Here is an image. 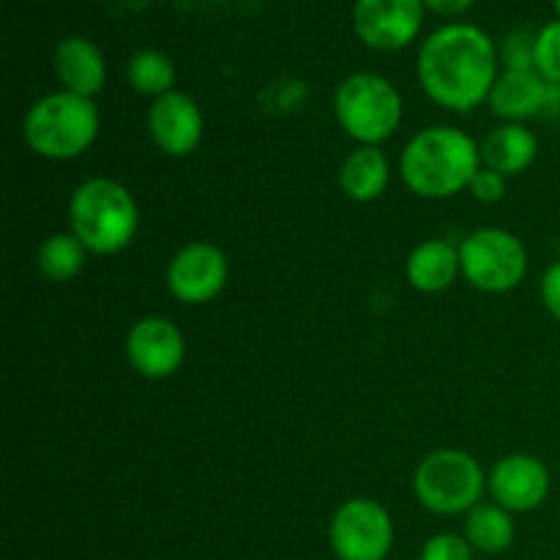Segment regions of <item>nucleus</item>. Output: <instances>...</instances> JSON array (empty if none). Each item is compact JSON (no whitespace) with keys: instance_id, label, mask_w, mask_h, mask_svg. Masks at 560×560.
Returning a JSON list of instances; mask_svg holds the SVG:
<instances>
[{"instance_id":"f8f14e48","label":"nucleus","mask_w":560,"mask_h":560,"mask_svg":"<svg viewBox=\"0 0 560 560\" xmlns=\"http://www.w3.org/2000/svg\"><path fill=\"white\" fill-rule=\"evenodd\" d=\"M424 22V0H355L353 27L361 42L381 52L408 47Z\"/></svg>"},{"instance_id":"4be33fe9","label":"nucleus","mask_w":560,"mask_h":560,"mask_svg":"<svg viewBox=\"0 0 560 560\" xmlns=\"http://www.w3.org/2000/svg\"><path fill=\"white\" fill-rule=\"evenodd\" d=\"M534 66L547 82L560 85V20L550 22L536 33Z\"/></svg>"},{"instance_id":"39448f33","label":"nucleus","mask_w":560,"mask_h":560,"mask_svg":"<svg viewBox=\"0 0 560 560\" xmlns=\"http://www.w3.org/2000/svg\"><path fill=\"white\" fill-rule=\"evenodd\" d=\"M487 492V470L463 448H438L421 457L413 470V495L438 517L468 514Z\"/></svg>"},{"instance_id":"20e7f679","label":"nucleus","mask_w":560,"mask_h":560,"mask_svg":"<svg viewBox=\"0 0 560 560\" xmlns=\"http://www.w3.org/2000/svg\"><path fill=\"white\" fill-rule=\"evenodd\" d=\"M102 118L93 98L58 91L31 104L22 120V137L36 156L49 162H71L91 151Z\"/></svg>"},{"instance_id":"7ed1b4c3","label":"nucleus","mask_w":560,"mask_h":560,"mask_svg":"<svg viewBox=\"0 0 560 560\" xmlns=\"http://www.w3.org/2000/svg\"><path fill=\"white\" fill-rule=\"evenodd\" d=\"M140 230V208L120 180L88 178L69 197V233L91 255L113 257L129 249Z\"/></svg>"},{"instance_id":"1a4fd4ad","label":"nucleus","mask_w":560,"mask_h":560,"mask_svg":"<svg viewBox=\"0 0 560 560\" xmlns=\"http://www.w3.org/2000/svg\"><path fill=\"white\" fill-rule=\"evenodd\" d=\"M230 279L228 255L217 244L195 241L170 257L164 284L170 295L186 306H200L217 299Z\"/></svg>"},{"instance_id":"aec40b11","label":"nucleus","mask_w":560,"mask_h":560,"mask_svg":"<svg viewBox=\"0 0 560 560\" xmlns=\"http://www.w3.org/2000/svg\"><path fill=\"white\" fill-rule=\"evenodd\" d=\"M91 252L74 233H52L36 249V268L49 282H71L85 268Z\"/></svg>"},{"instance_id":"f3484780","label":"nucleus","mask_w":560,"mask_h":560,"mask_svg":"<svg viewBox=\"0 0 560 560\" xmlns=\"http://www.w3.org/2000/svg\"><path fill=\"white\" fill-rule=\"evenodd\" d=\"M539 156V137L525 124H501L481 140V164L514 178L534 167Z\"/></svg>"},{"instance_id":"393cba45","label":"nucleus","mask_w":560,"mask_h":560,"mask_svg":"<svg viewBox=\"0 0 560 560\" xmlns=\"http://www.w3.org/2000/svg\"><path fill=\"white\" fill-rule=\"evenodd\" d=\"M506 189H509L506 175L495 173V170L485 167V164H481V170L474 175V180H470V186H468L470 197L479 202H485V206L501 202L503 197H506Z\"/></svg>"},{"instance_id":"2eb2a0df","label":"nucleus","mask_w":560,"mask_h":560,"mask_svg":"<svg viewBox=\"0 0 560 560\" xmlns=\"http://www.w3.org/2000/svg\"><path fill=\"white\" fill-rule=\"evenodd\" d=\"M457 277H463L459 246L446 238L421 241L405 260V279L416 293H446L457 282Z\"/></svg>"},{"instance_id":"423d86ee","label":"nucleus","mask_w":560,"mask_h":560,"mask_svg":"<svg viewBox=\"0 0 560 560\" xmlns=\"http://www.w3.org/2000/svg\"><path fill=\"white\" fill-rule=\"evenodd\" d=\"M337 124L359 145H377L392 140L402 124V96L386 77L361 71L342 80L334 96Z\"/></svg>"},{"instance_id":"b1692460","label":"nucleus","mask_w":560,"mask_h":560,"mask_svg":"<svg viewBox=\"0 0 560 560\" xmlns=\"http://www.w3.org/2000/svg\"><path fill=\"white\" fill-rule=\"evenodd\" d=\"M534 49H536V36H530L528 31L520 27V31L509 33L501 49L503 66H506V69H536Z\"/></svg>"},{"instance_id":"a211bd4d","label":"nucleus","mask_w":560,"mask_h":560,"mask_svg":"<svg viewBox=\"0 0 560 560\" xmlns=\"http://www.w3.org/2000/svg\"><path fill=\"white\" fill-rule=\"evenodd\" d=\"M392 184V164L377 145H355L339 167V189L353 202H375Z\"/></svg>"},{"instance_id":"412c9836","label":"nucleus","mask_w":560,"mask_h":560,"mask_svg":"<svg viewBox=\"0 0 560 560\" xmlns=\"http://www.w3.org/2000/svg\"><path fill=\"white\" fill-rule=\"evenodd\" d=\"M126 77H129V85L142 96L159 98L175 91V66L159 49H140L126 66Z\"/></svg>"},{"instance_id":"6ab92c4d","label":"nucleus","mask_w":560,"mask_h":560,"mask_svg":"<svg viewBox=\"0 0 560 560\" xmlns=\"http://www.w3.org/2000/svg\"><path fill=\"white\" fill-rule=\"evenodd\" d=\"M463 536L476 552L498 556L514 545V520L512 512L498 506L495 501H481L479 506L465 514Z\"/></svg>"},{"instance_id":"cd10ccee","label":"nucleus","mask_w":560,"mask_h":560,"mask_svg":"<svg viewBox=\"0 0 560 560\" xmlns=\"http://www.w3.org/2000/svg\"><path fill=\"white\" fill-rule=\"evenodd\" d=\"M556 11H558V20H560V0H556Z\"/></svg>"},{"instance_id":"f03ea898","label":"nucleus","mask_w":560,"mask_h":560,"mask_svg":"<svg viewBox=\"0 0 560 560\" xmlns=\"http://www.w3.org/2000/svg\"><path fill=\"white\" fill-rule=\"evenodd\" d=\"M481 170V145L457 126H427L399 156L405 186L421 200H452Z\"/></svg>"},{"instance_id":"9b49d317","label":"nucleus","mask_w":560,"mask_h":560,"mask_svg":"<svg viewBox=\"0 0 560 560\" xmlns=\"http://www.w3.org/2000/svg\"><path fill=\"white\" fill-rule=\"evenodd\" d=\"M552 490L550 468L534 454H506L487 474V492L512 514L536 512Z\"/></svg>"},{"instance_id":"a878e982","label":"nucleus","mask_w":560,"mask_h":560,"mask_svg":"<svg viewBox=\"0 0 560 560\" xmlns=\"http://www.w3.org/2000/svg\"><path fill=\"white\" fill-rule=\"evenodd\" d=\"M539 295L545 310L560 323V260L552 262V266L545 271V277H541Z\"/></svg>"},{"instance_id":"f257e3e1","label":"nucleus","mask_w":560,"mask_h":560,"mask_svg":"<svg viewBox=\"0 0 560 560\" xmlns=\"http://www.w3.org/2000/svg\"><path fill=\"white\" fill-rule=\"evenodd\" d=\"M498 58L495 42L481 27L457 22L421 44L416 74L438 107L470 113L490 98L498 80Z\"/></svg>"},{"instance_id":"9d476101","label":"nucleus","mask_w":560,"mask_h":560,"mask_svg":"<svg viewBox=\"0 0 560 560\" xmlns=\"http://www.w3.org/2000/svg\"><path fill=\"white\" fill-rule=\"evenodd\" d=\"M126 359L137 375L148 381H167L184 364L186 339L167 317H140L126 334Z\"/></svg>"},{"instance_id":"5701e85b","label":"nucleus","mask_w":560,"mask_h":560,"mask_svg":"<svg viewBox=\"0 0 560 560\" xmlns=\"http://www.w3.org/2000/svg\"><path fill=\"white\" fill-rule=\"evenodd\" d=\"M474 547L459 534H435L421 547V560H474Z\"/></svg>"},{"instance_id":"ddd939ff","label":"nucleus","mask_w":560,"mask_h":560,"mask_svg":"<svg viewBox=\"0 0 560 560\" xmlns=\"http://www.w3.org/2000/svg\"><path fill=\"white\" fill-rule=\"evenodd\" d=\"M202 109L184 91H170L153 98L148 109V135L164 156L184 159L197 151L202 140Z\"/></svg>"},{"instance_id":"4468645a","label":"nucleus","mask_w":560,"mask_h":560,"mask_svg":"<svg viewBox=\"0 0 560 560\" xmlns=\"http://www.w3.org/2000/svg\"><path fill=\"white\" fill-rule=\"evenodd\" d=\"M558 88L560 85L547 82L536 69H503L487 104L503 124H525L552 107Z\"/></svg>"},{"instance_id":"dca6fc26","label":"nucleus","mask_w":560,"mask_h":560,"mask_svg":"<svg viewBox=\"0 0 560 560\" xmlns=\"http://www.w3.org/2000/svg\"><path fill=\"white\" fill-rule=\"evenodd\" d=\"M55 77L63 85V91L77 93V96L93 98L102 93L107 82V63L98 47L88 38L71 36L55 47Z\"/></svg>"},{"instance_id":"0eeeda50","label":"nucleus","mask_w":560,"mask_h":560,"mask_svg":"<svg viewBox=\"0 0 560 560\" xmlns=\"http://www.w3.org/2000/svg\"><path fill=\"white\" fill-rule=\"evenodd\" d=\"M463 279L487 295L512 293L528 273V249L503 228H479L459 244Z\"/></svg>"},{"instance_id":"6e6552de","label":"nucleus","mask_w":560,"mask_h":560,"mask_svg":"<svg viewBox=\"0 0 560 560\" xmlns=\"http://www.w3.org/2000/svg\"><path fill=\"white\" fill-rule=\"evenodd\" d=\"M328 541L339 560H386L394 547V520L372 498H350L328 523Z\"/></svg>"},{"instance_id":"bb28decb","label":"nucleus","mask_w":560,"mask_h":560,"mask_svg":"<svg viewBox=\"0 0 560 560\" xmlns=\"http://www.w3.org/2000/svg\"><path fill=\"white\" fill-rule=\"evenodd\" d=\"M424 5H430L438 14H463L474 5V0H424Z\"/></svg>"}]
</instances>
